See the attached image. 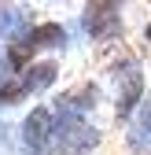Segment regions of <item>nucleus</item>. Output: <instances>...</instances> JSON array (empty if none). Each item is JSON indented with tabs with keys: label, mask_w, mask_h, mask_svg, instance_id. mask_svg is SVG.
<instances>
[{
	"label": "nucleus",
	"mask_w": 151,
	"mask_h": 155,
	"mask_svg": "<svg viewBox=\"0 0 151 155\" xmlns=\"http://www.w3.org/2000/svg\"><path fill=\"white\" fill-rule=\"evenodd\" d=\"M52 140H55V155H92L100 144V129L88 126L85 118H55Z\"/></svg>",
	"instance_id": "1"
},
{
	"label": "nucleus",
	"mask_w": 151,
	"mask_h": 155,
	"mask_svg": "<svg viewBox=\"0 0 151 155\" xmlns=\"http://www.w3.org/2000/svg\"><path fill=\"white\" fill-rule=\"evenodd\" d=\"M81 22H85V33L92 37V41H114V37H122L125 22H122V4H88L85 15H81Z\"/></svg>",
	"instance_id": "2"
},
{
	"label": "nucleus",
	"mask_w": 151,
	"mask_h": 155,
	"mask_svg": "<svg viewBox=\"0 0 151 155\" xmlns=\"http://www.w3.org/2000/svg\"><path fill=\"white\" fill-rule=\"evenodd\" d=\"M96 104H100V89L92 81H81V85L66 89L59 100H55L52 118H85L88 111H96Z\"/></svg>",
	"instance_id": "3"
},
{
	"label": "nucleus",
	"mask_w": 151,
	"mask_h": 155,
	"mask_svg": "<svg viewBox=\"0 0 151 155\" xmlns=\"http://www.w3.org/2000/svg\"><path fill=\"white\" fill-rule=\"evenodd\" d=\"M137 104H144V74L137 63H129L125 74H118V96H114V114L129 118L137 111Z\"/></svg>",
	"instance_id": "4"
},
{
	"label": "nucleus",
	"mask_w": 151,
	"mask_h": 155,
	"mask_svg": "<svg viewBox=\"0 0 151 155\" xmlns=\"http://www.w3.org/2000/svg\"><path fill=\"white\" fill-rule=\"evenodd\" d=\"M52 129H55L52 111H48V107H33V111L26 114V122H22V144H26L33 155H41V151L52 144Z\"/></svg>",
	"instance_id": "5"
},
{
	"label": "nucleus",
	"mask_w": 151,
	"mask_h": 155,
	"mask_svg": "<svg viewBox=\"0 0 151 155\" xmlns=\"http://www.w3.org/2000/svg\"><path fill=\"white\" fill-rule=\"evenodd\" d=\"M22 45H26L30 52H52V48H63V45H66V30H63V22H37V26L26 30Z\"/></svg>",
	"instance_id": "6"
},
{
	"label": "nucleus",
	"mask_w": 151,
	"mask_h": 155,
	"mask_svg": "<svg viewBox=\"0 0 151 155\" xmlns=\"http://www.w3.org/2000/svg\"><path fill=\"white\" fill-rule=\"evenodd\" d=\"M55 78H59V67H55L52 59H41V63H30L22 74H18V81H22V89L30 96V92H44L48 85H55Z\"/></svg>",
	"instance_id": "7"
},
{
	"label": "nucleus",
	"mask_w": 151,
	"mask_h": 155,
	"mask_svg": "<svg viewBox=\"0 0 151 155\" xmlns=\"http://www.w3.org/2000/svg\"><path fill=\"white\" fill-rule=\"evenodd\" d=\"M30 30V11L26 8H0V41H22Z\"/></svg>",
	"instance_id": "8"
},
{
	"label": "nucleus",
	"mask_w": 151,
	"mask_h": 155,
	"mask_svg": "<svg viewBox=\"0 0 151 155\" xmlns=\"http://www.w3.org/2000/svg\"><path fill=\"white\" fill-rule=\"evenodd\" d=\"M129 144H133L137 151H144V144H151V100L140 104V114L133 122V137H129Z\"/></svg>",
	"instance_id": "9"
},
{
	"label": "nucleus",
	"mask_w": 151,
	"mask_h": 155,
	"mask_svg": "<svg viewBox=\"0 0 151 155\" xmlns=\"http://www.w3.org/2000/svg\"><path fill=\"white\" fill-rule=\"evenodd\" d=\"M18 100H26V89H22V81H18V74H15L11 81L0 85V104H18Z\"/></svg>",
	"instance_id": "10"
},
{
	"label": "nucleus",
	"mask_w": 151,
	"mask_h": 155,
	"mask_svg": "<svg viewBox=\"0 0 151 155\" xmlns=\"http://www.w3.org/2000/svg\"><path fill=\"white\" fill-rule=\"evenodd\" d=\"M11 78H15V70L8 67V55H4V48H0V85H4V81H11Z\"/></svg>",
	"instance_id": "11"
},
{
	"label": "nucleus",
	"mask_w": 151,
	"mask_h": 155,
	"mask_svg": "<svg viewBox=\"0 0 151 155\" xmlns=\"http://www.w3.org/2000/svg\"><path fill=\"white\" fill-rule=\"evenodd\" d=\"M144 37H147V41H151V22H147V26H144Z\"/></svg>",
	"instance_id": "12"
}]
</instances>
